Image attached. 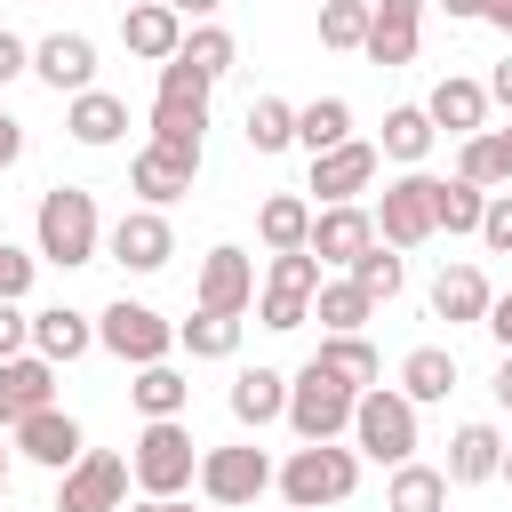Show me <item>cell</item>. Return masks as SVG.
<instances>
[{"label":"cell","instance_id":"obj_1","mask_svg":"<svg viewBox=\"0 0 512 512\" xmlns=\"http://www.w3.org/2000/svg\"><path fill=\"white\" fill-rule=\"evenodd\" d=\"M32 256L40 264H96V248H104V216H96V192L88 184H48L40 192V216H32Z\"/></svg>","mask_w":512,"mask_h":512},{"label":"cell","instance_id":"obj_2","mask_svg":"<svg viewBox=\"0 0 512 512\" xmlns=\"http://www.w3.org/2000/svg\"><path fill=\"white\" fill-rule=\"evenodd\" d=\"M280 504L288 512H320V504H344L360 488V448H336V440H304L280 472H272Z\"/></svg>","mask_w":512,"mask_h":512},{"label":"cell","instance_id":"obj_3","mask_svg":"<svg viewBox=\"0 0 512 512\" xmlns=\"http://www.w3.org/2000/svg\"><path fill=\"white\" fill-rule=\"evenodd\" d=\"M192 472H200V440L184 432V416H144V432L128 448V480L144 496H184Z\"/></svg>","mask_w":512,"mask_h":512},{"label":"cell","instance_id":"obj_4","mask_svg":"<svg viewBox=\"0 0 512 512\" xmlns=\"http://www.w3.org/2000/svg\"><path fill=\"white\" fill-rule=\"evenodd\" d=\"M352 448L368 464H408L416 456V400L400 384H368L352 400Z\"/></svg>","mask_w":512,"mask_h":512},{"label":"cell","instance_id":"obj_5","mask_svg":"<svg viewBox=\"0 0 512 512\" xmlns=\"http://www.w3.org/2000/svg\"><path fill=\"white\" fill-rule=\"evenodd\" d=\"M352 384L344 376H328L320 360H304L296 376H288V408H280V424L296 432V440H336V432H352Z\"/></svg>","mask_w":512,"mask_h":512},{"label":"cell","instance_id":"obj_6","mask_svg":"<svg viewBox=\"0 0 512 512\" xmlns=\"http://www.w3.org/2000/svg\"><path fill=\"white\" fill-rule=\"evenodd\" d=\"M200 160H208V144H200V136H152V144L128 160V192H136L144 208H168V200H184V192H192Z\"/></svg>","mask_w":512,"mask_h":512},{"label":"cell","instance_id":"obj_7","mask_svg":"<svg viewBox=\"0 0 512 512\" xmlns=\"http://www.w3.org/2000/svg\"><path fill=\"white\" fill-rule=\"evenodd\" d=\"M96 344L112 352V360H128V368H144V360H168L176 352V320H160L152 304H104L96 312Z\"/></svg>","mask_w":512,"mask_h":512},{"label":"cell","instance_id":"obj_8","mask_svg":"<svg viewBox=\"0 0 512 512\" xmlns=\"http://www.w3.org/2000/svg\"><path fill=\"white\" fill-rule=\"evenodd\" d=\"M128 504V456L112 448H80L56 472V512H120Z\"/></svg>","mask_w":512,"mask_h":512},{"label":"cell","instance_id":"obj_9","mask_svg":"<svg viewBox=\"0 0 512 512\" xmlns=\"http://www.w3.org/2000/svg\"><path fill=\"white\" fill-rule=\"evenodd\" d=\"M368 216H376V240H384V248H424V240L440 232V224H432V176H424V168L392 176Z\"/></svg>","mask_w":512,"mask_h":512},{"label":"cell","instance_id":"obj_10","mask_svg":"<svg viewBox=\"0 0 512 512\" xmlns=\"http://www.w3.org/2000/svg\"><path fill=\"white\" fill-rule=\"evenodd\" d=\"M200 496L208 504H256L264 488H272V456L256 448V440H232V448H200Z\"/></svg>","mask_w":512,"mask_h":512},{"label":"cell","instance_id":"obj_11","mask_svg":"<svg viewBox=\"0 0 512 512\" xmlns=\"http://www.w3.org/2000/svg\"><path fill=\"white\" fill-rule=\"evenodd\" d=\"M208 72H192L184 56L160 64V88H152V136H200L208 128Z\"/></svg>","mask_w":512,"mask_h":512},{"label":"cell","instance_id":"obj_12","mask_svg":"<svg viewBox=\"0 0 512 512\" xmlns=\"http://www.w3.org/2000/svg\"><path fill=\"white\" fill-rule=\"evenodd\" d=\"M424 8H432V0H368V40H360V56L384 64V72L416 64V48H424Z\"/></svg>","mask_w":512,"mask_h":512},{"label":"cell","instance_id":"obj_13","mask_svg":"<svg viewBox=\"0 0 512 512\" xmlns=\"http://www.w3.org/2000/svg\"><path fill=\"white\" fill-rule=\"evenodd\" d=\"M104 248H112V264L120 272H160L168 256H176V224H168V208H128L112 232H104Z\"/></svg>","mask_w":512,"mask_h":512},{"label":"cell","instance_id":"obj_14","mask_svg":"<svg viewBox=\"0 0 512 512\" xmlns=\"http://www.w3.org/2000/svg\"><path fill=\"white\" fill-rule=\"evenodd\" d=\"M8 448H16L24 464H40V472H64V464L88 448V432H80V416H64V408L48 400V408H32L24 424H8Z\"/></svg>","mask_w":512,"mask_h":512},{"label":"cell","instance_id":"obj_15","mask_svg":"<svg viewBox=\"0 0 512 512\" xmlns=\"http://www.w3.org/2000/svg\"><path fill=\"white\" fill-rule=\"evenodd\" d=\"M304 248H312L320 264L352 272V256H360V248H376V216H368L360 200H328V208H312V232H304Z\"/></svg>","mask_w":512,"mask_h":512},{"label":"cell","instance_id":"obj_16","mask_svg":"<svg viewBox=\"0 0 512 512\" xmlns=\"http://www.w3.org/2000/svg\"><path fill=\"white\" fill-rule=\"evenodd\" d=\"M376 168H384V152L360 144V136H344V144L312 152V184H304V192H320V208H328V200H360V192L376 184Z\"/></svg>","mask_w":512,"mask_h":512},{"label":"cell","instance_id":"obj_17","mask_svg":"<svg viewBox=\"0 0 512 512\" xmlns=\"http://www.w3.org/2000/svg\"><path fill=\"white\" fill-rule=\"evenodd\" d=\"M248 296H256V256L248 248H208L200 256V280H192V304L200 312H248Z\"/></svg>","mask_w":512,"mask_h":512},{"label":"cell","instance_id":"obj_18","mask_svg":"<svg viewBox=\"0 0 512 512\" xmlns=\"http://www.w3.org/2000/svg\"><path fill=\"white\" fill-rule=\"evenodd\" d=\"M32 80L56 88V96L96 88V40H88V32H48V40H32Z\"/></svg>","mask_w":512,"mask_h":512},{"label":"cell","instance_id":"obj_19","mask_svg":"<svg viewBox=\"0 0 512 512\" xmlns=\"http://www.w3.org/2000/svg\"><path fill=\"white\" fill-rule=\"evenodd\" d=\"M120 40H128V56L168 64V56L184 48V16H176L168 0H128V8H120Z\"/></svg>","mask_w":512,"mask_h":512},{"label":"cell","instance_id":"obj_20","mask_svg":"<svg viewBox=\"0 0 512 512\" xmlns=\"http://www.w3.org/2000/svg\"><path fill=\"white\" fill-rule=\"evenodd\" d=\"M56 400V360H40V352H16V360H0V432L8 424H24L32 408H48Z\"/></svg>","mask_w":512,"mask_h":512},{"label":"cell","instance_id":"obj_21","mask_svg":"<svg viewBox=\"0 0 512 512\" xmlns=\"http://www.w3.org/2000/svg\"><path fill=\"white\" fill-rule=\"evenodd\" d=\"M64 136L88 144V152H104V144L128 136V104L112 88H80V96H64Z\"/></svg>","mask_w":512,"mask_h":512},{"label":"cell","instance_id":"obj_22","mask_svg":"<svg viewBox=\"0 0 512 512\" xmlns=\"http://www.w3.org/2000/svg\"><path fill=\"white\" fill-rule=\"evenodd\" d=\"M496 464H504V432L496 424H456V440H448V488H480V480H496Z\"/></svg>","mask_w":512,"mask_h":512},{"label":"cell","instance_id":"obj_23","mask_svg":"<svg viewBox=\"0 0 512 512\" xmlns=\"http://www.w3.org/2000/svg\"><path fill=\"white\" fill-rule=\"evenodd\" d=\"M424 120L448 128V136H480V128H488V88L464 80V72H448V80L424 96Z\"/></svg>","mask_w":512,"mask_h":512},{"label":"cell","instance_id":"obj_24","mask_svg":"<svg viewBox=\"0 0 512 512\" xmlns=\"http://www.w3.org/2000/svg\"><path fill=\"white\" fill-rule=\"evenodd\" d=\"M488 272L480 264H440V280H432V312L448 320V328H472L480 312H488Z\"/></svg>","mask_w":512,"mask_h":512},{"label":"cell","instance_id":"obj_25","mask_svg":"<svg viewBox=\"0 0 512 512\" xmlns=\"http://www.w3.org/2000/svg\"><path fill=\"white\" fill-rule=\"evenodd\" d=\"M312 320H320V336H360L368 320H376V296L344 272V280H320L312 288Z\"/></svg>","mask_w":512,"mask_h":512},{"label":"cell","instance_id":"obj_26","mask_svg":"<svg viewBox=\"0 0 512 512\" xmlns=\"http://www.w3.org/2000/svg\"><path fill=\"white\" fill-rule=\"evenodd\" d=\"M88 344H96V320H88V312H72V304H48V312H32V352H40V360L72 368Z\"/></svg>","mask_w":512,"mask_h":512},{"label":"cell","instance_id":"obj_27","mask_svg":"<svg viewBox=\"0 0 512 512\" xmlns=\"http://www.w3.org/2000/svg\"><path fill=\"white\" fill-rule=\"evenodd\" d=\"M224 400H232V416H240L248 432H264V424H280V408H288V376H280V368H240Z\"/></svg>","mask_w":512,"mask_h":512},{"label":"cell","instance_id":"obj_28","mask_svg":"<svg viewBox=\"0 0 512 512\" xmlns=\"http://www.w3.org/2000/svg\"><path fill=\"white\" fill-rule=\"evenodd\" d=\"M384 512H448V472L440 464H392V480H384Z\"/></svg>","mask_w":512,"mask_h":512},{"label":"cell","instance_id":"obj_29","mask_svg":"<svg viewBox=\"0 0 512 512\" xmlns=\"http://www.w3.org/2000/svg\"><path fill=\"white\" fill-rule=\"evenodd\" d=\"M400 392H408L416 408L448 400V392H456V352H448V344H416V352L400 360Z\"/></svg>","mask_w":512,"mask_h":512},{"label":"cell","instance_id":"obj_30","mask_svg":"<svg viewBox=\"0 0 512 512\" xmlns=\"http://www.w3.org/2000/svg\"><path fill=\"white\" fill-rule=\"evenodd\" d=\"M240 328H248L240 312H200V304H192V320H176V344H184L192 360H232V352H240Z\"/></svg>","mask_w":512,"mask_h":512},{"label":"cell","instance_id":"obj_31","mask_svg":"<svg viewBox=\"0 0 512 512\" xmlns=\"http://www.w3.org/2000/svg\"><path fill=\"white\" fill-rule=\"evenodd\" d=\"M304 232H312V200L304 192H272L264 208H256V240L280 256V248H304Z\"/></svg>","mask_w":512,"mask_h":512},{"label":"cell","instance_id":"obj_32","mask_svg":"<svg viewBox=\"0 0 512 512\" xmlns=\"http://www.w3.org/2000/svg\"><path fill=\"white\" fill-rule=\"evenodd\" d=\"M328 376H344L352 392H368V384H384V360H376V344L368 336H320V352H312Z\"/></svg>","mask_w":512,"mask_h":512},{"label":"cell","instance_id":"obj_33","mask_svg":"<svg viewBox=\"0 0 512 512\" xmlns=\"http://www.w3.org/2000/svg\"><path fill=\"white\" fill-rule=\"evenodd\" d=\"M128 400H136V416H184L192 376H176L168 360H144V368H136V384H128Z\"/></svg>","mask_w":512,"mask_h":512},{"label":"cell","instance_id":"obj_34","mask_svg":"<svg viewBox=\"0 0 512 512\" xmlns=\"http://www.w3.org/2000/svg\"><path fill=\"white\" fill-rule=\"evenodd\" d=\"M432 136H440V128L424 120V104H392V112H384V144H376V152H384V160H400V168H416V160L432 152Z\"/></svg>","mask_w":512,"mask_h":512},{"label":"cell","instance_id":"obj_35","mask_svg":"<svg viewBox=\"0 0 512 512\" xmlns=\"http://www.w3.org/2000/svg\"><path fill=\"white\" fill-rule=\"evenodd\" d=\"M344 136H352V104H344V96L296 104V144H304V152H328V144H344Z\"/></svg>","mask_w":512,"mask_h":512},{"label":"cell","instance_id":"obj_36","mask_svg":"<svg viewBox=\"0 0 512 512\" xmlns=\"http://www.w3.org/2000/svg\"><path fill=\"white\" fill-rule=\"evenodd\" d=\"M240 136H248V152H288V144H296V104H280V96H248Z\"/></svg>","mask_w":512,"mask_h":512},{"label":"cell","instance_id":"obj_37","mask_svg":"<svg viewBox=\"0 0 512 512\" xmlns=\"http://www.w3.org/2000/svg\"><path fill=\"white\" fill-rule=\"evenodd\" d=\"M480 208H488L480 184H464V176H432V224H440V232H480Z\"/></svg>","mask_w":512,"mask_h":512},{"label":"cell","instance_id":"obj_38","mask_svg":"<svg viewBox=\"0 0 512 512\" xmlns=\"http://www.w3.org/2000/svg\"><path fill=\"white\" fill-rule=\"evenodd\" d=\"M176 56H184V64H192V72H208V80H224V72H232V56H240V40H232V32H224V24H192V32H184V48H176Z\"/></svg>","mask_w":512,"mask_h":512},{"label":"cell","instance_id":"obj_39","mask_svg":"<svg viewBox=\"0 0 512 512\" xmlns=\"http://www.w3.org/2000/svg\"><path fill=\"white\" fill-rule=\"evenodd\" d=\"M352 280H360L376 304H392V296H400V280H408V264H400V248H384V240H376V248H360V256H352Z\"/></svg>","mask_w":512,"mask_h":512},{"label":"cell","instance_id":"obj_40","mask_svg":"<svg viewBox=\"0 0 512 512\" xmlns=\"http://www.w3.org/2000/svg\"><path fill=\"white\" fill-rule=\"evenodd\" d=\"M368 40V0H320V48H360Z\"/></svg>","mask_w":512,"mask_h":512},{"label":"cell","instance_id":"obj_41","mask_svg":"<svg viewBox=\"0 0 512 512\" xmlns=\"http://www.w3.org/2000/svg\"><path fill=\"white\" fill-rule=\"evenodd\" d=\"M328 272H320V256L312 248H280L272 256V272H264V288H280V296H312Z\"/></svg>","mask_w":512,"mask_h":512},{"label":"cell","instance_id":"obj_42","mask_svg":"<svg viewBox=\"0 0 512 512\" xmlns=\"http://www.w3.org/2000/svg\"><path fill=\"white\" fill-rule=\"evenodd\" d=\"M256 320H264L272 336H296V328L312 320V296H280V288H264V304H256Z\"/></svg>","mask_w":512,"mask_h":512},{"label":"cell","instance_id":"obj_43","mask_svg":"<svg viewBox=\"0 0 512 512\" xmlns=\"http://www.w3.org/2000/svg\"><path fill=\"white\" fill-rule=\"evenodd\" d=\"M480 240H488L496 256H512V192H488V208H480Z\"/></svg>","mask_w":512,"mask_h":512},{"label":"cell","instance_id":"obj_44","mask_svg":"<svg viewBox=\"0 0 512 512\" xmlns=\"http://www.w3.org/2000/svg\"><path fill=\"white\" fill-rule=\"evenodd\" d=\"M32 272H40V256H24V248H8V240H0V296H8V304H24Z\"/></svg>","mask_w":512,"mask_h":512},{"label":"cell","instance_id":"obj_45","mask_svg":"<svg viewBox=\"0 0 512 512\" xmlns=\"http://www.w3.org/2000/svg\"><path fill=\"white\" fill-rule=\"evenodd\" d=\"M16 352H32V312H16L0 296V360H16Z\"/></svg>","mask_w":512,"mask_h":512},{"label":"cell","instance_id":"obj_46","mask_svg":"<svg viewBox=\"0 0 512 512\" xmlns=\"http://www.w3.org/2000/svg\"><path fill=\"white\" fill-rule=\"evenodd\" d=\"M24 72H32V40L0 32V88H8V80H24Z\"/></svg>","mask_w":512,"mask_h":512},{"label":"cell","instance_id":"obj_47","mask_svg":"<svg viewBox=\"0 0 512 512\" xmlns=\"http://www.w3.org/2000/svg\"><path fill=\"white\" fill-rule=\"evenodd\" d=\"M16 160H24V120H16L8 104H0V176H8Z\"/></svg>","mask_w":512,"mask_h":512},{"label":"cell","instance_id":"obj_48","mask_svg":"<svg viewBox=\"0 0 512 512\" xmlns=\"http://www.w3.org/2000/svg\"><path fill=\"white\" fill-rule=\"evenodd\" d=\"M480 328H488V336H496V344L512 352V296H488V312H480Z\"/></svg>","mask_w":512,"mask_h":512},{"label":"cell","instance_id":"obj_49","mask_svg":"<svg viewBox=\"0 0 512 512\" xmlns=\"http://www.w3.org/2000/svg\"><path fill=\"white\" fill-rule=\"evenodd\" d=\"M480 88H488V104H504V112H512V56H504V64H496Z\"/></svg>","mask_w":512,"mask_h":512},{"label":"cell","instance_id":"obj_50","mask_svg":"<svg viewBox=\"0 0 512 512\" xmlns=\"http://www.w3.org/2000/svg\"><path fill=\"white\" fill-rule=\"evenodd\" d=\"M488 152H496V176L512 184V128H488Z\"/></svg>","mask_w":512,"mask_h":512},{"label":"cell","instance_id":"obj_51","mask_svg":"<svg viewBox=\"0 0 512 512\" xmlns=\"http://www.w3.org/2000/svg\"><path fill=\"white\" fill-rule=\"evenodd\" d=\"M480 24H496V32L512 40V0H480Z\"/></svg>","mask_w":512,"mask_h":512},{"label":"cell","instance_id":"obj_52","mask_svg":"<svg viewBox=\"0 0 512 512\" xmlns=\"http://www.w3.org/2000/svg\"><path fill=\"white\" fill-rule=\"evenodd\" d=\"M488 392H496V408H512V352L496 360V384H488Z\"/></svg>","mask_w":512,"mask_h":512},{"label":"cell","instance_id":"obj_53","mask_svg":"<svg viewBox=\"0 0 512 512\" xmlns=\"http://www.w3.org/2000/svg\"><path fill=\"white\" fill-rule=\"evenodd\" d=\"M120 512H192L184 496H144V504H120Z\"/></svg>","mask_w":512,"mask_h":512},{"label":"cell","instance_id":"obj_54","mask_svg":"<svg viewBox=\"0 0 512 512\" xmlns=\"http://www.w3.org/2000/svg\"><path fill=\"white\" fill-rule=\"evenodd\" d=\"M168 8H176V16H200V24H208V16L224 8V0H168Z\"/></svg>","mask_w":512,"mask_h":512},{"label":"cell","instance_id":"obj_55","mask_svg":"<svg viewBox=\"0 0 512 512\" xmlns=\"http://www.w3.org/2000/svg\"><path fill=\"white\" fill-rule=\"evenodd\" d=\"M440 8H448L456 24H480V0H440Z\"/></svg>","mask_w":512,"mask_h":512},{"label":"cell","instance_id":"obj_56","mask_svg":"<svg viewBox=\"0 0 512 512\" xmlns=\"http://www.w3.org/2000/svg\"><path fill=\"white\" fill-rule=\"evenodd\" d=\"M8 472H16V448H8V432H0V496H8Z\"/></svg>","mask_w":512,"mask_h":512},{"label":"cell","instance_id":"obj_57","mask_svg":"<svg viewBox=\"0 0 512 512\" xmlns=\"http://www.w3.org/2000/svg\"><path fill=\"white\" fill-rule=\"evenodd\" d=\"M496 480H504V488H512V440H504V464H496Z\"/></svg>","mask_w":512,"mask_h":512},{"label":"cell","instance_id":"obj_58","mask_svg":"<svg viewBox=\"0 0 512 512\" xmlns=\"http://www.w3.org/2000/svg\"><path fill=\"white\" fill-rule=\"evenodd\" d=\"M312 8H320V0H312Z\"/></svg>","mask_w":512,"mask_h":512},{"label":"cell","instance_id":"obj_59","mask_svg":"<svg viewBox=\"0 0 512 512\" xmlns=\"http://www.w3.org/2000/svg\"><path fill=\"white\" fill-rule=\"evenodd\" d=\"M120 8H128V0H120Z\"/></svg>","mask_w":512,"mask_h":512}]
</instances>
